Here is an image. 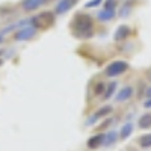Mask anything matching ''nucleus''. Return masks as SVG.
I'll use <instances>...</instances> for the list:
<instances>
[{
  "mask_svg": "<svg viewBox=\"0 0 151 151\" xmlns=\"http://www.w3.org/2000/svg\"><path fill=\"white\" fill-rule=\"evenodd\" d=\"M35 35H36V29L33 26H26V27H21L20 30H17L14 38L17 41H29Z\"/></svg>",
  "mask_w": 151,
  "mask_h": 151,
  "instance_id": "obj_4",
  "label": "nucleus"
},
{
  "mask_svg": "<svg viewBox=\"0 0 151 151\" xmlns=\"http://www.w3.org/2000/svg\"><path fill=\"white\" fill-rule=\"evenodd\" d=\"M53 21H55V15L52 14V12H48V11H45V12H42V14L30 18V24L35 29H48L53 24Z\"/></svg>",
  "mask_w": 151,
  "mask_h": 151,
  "instance_id": "obj_2",
  "label": "nucleus"
},
{
  "mask_svg": "<svg viewBox=\"0 0 151 151\" xmlns=\"http://www.w3.org/2000/svg\"><path fill=\"white\" fill-rule=\"evenodd\" d=\"M77 0H60L56 6V14L60 15V14H65L67 11H70V8H73L76 5Z\"/></svg>",
  "mask_w": 151,
  "mask_h": 151,
  "instance_id": "obj_8",
  "label": "nucleus"
},
{
  "mask_svg": "<svg viewBox=\"0 0 151 151\" xmlns=\"http://www.w3.org/2000/svg\"><path fill=\"white\" fill-rule=\"evenodd\" d=\"M44 3H45V0H23V2H21V8L26 12H30V11L38 9Z\"/></svg>",
  "mask_w": 151,
  "mask_h": 151,
  "instance_id": "obj_7",
  "label": "nucleus"
},
{
  "mask_svg": "<svg viewBox=\"0 0 151 151\" xmlns=\"http://www.w3.org/2000/svg\"><path fill=\"white\" fill-rule=\"evenodd\" d=\"M118 141V133L116 132H109V133H106L104 134V142H103V145L104 147H110V145H113Z\"/></svg>",
  "mask_w": 151,
  "mask_h": 151,
  "instance_id": "obj_14",
  "label": "nucleus"
},
{
  "mask_svg": "<svg viewBox=\"0 0 151 151\" xmlns=\"http://www.w3.org/2000/svg\"><path fill=\"white\" fill-rule=\"evenodd\" d=\"M101 2H103V0H91V2H88V3L85 5V8H94V6H98Z\"/></svg>",
  "mask_w": 151,
  "mask_h": 151,
  "instance_id": "obj_21",
  "label": "nucleus"
},
{
  "mask_svg": "<svg viewBox=\"0 0 151 151\" xmlns=\"http://www.w3.org/2000/svg\"><path fill=\"white\" fill-rule=\"evenodd\" d=\"M129 70V64L127 62H124V60H115V62H112L110 65L106 67V76L107 77H118V76L124 74L125 71Z\"/></svg>",
  "mask_w": 151,
  "mask_h": 151,
  "instance_id": "obj_3",
  "label": "nucleus"
},
{
  "mask_svg": "<svg viewBox=\"0 0 151 151\" xmlns=\"http://www.w3.org/2000/svg\"><path fill=\"white\" fill-rule=\"evenodd\" d=\"M136 142H137V145H139L141 148H144V150L151 148V133H147V134L139 136Z\"/></svg>",
  "mask_w": 151,
  "mask_h": 151,
  "instance_id": "obj_13",
  "label": "nucleus"
},
{
  "mask_svg": "<svg viewBox=\"0 0 151 151\" xmlns=\"http://www.w3.org/2000/svg\"><path fill=\"white\" fill-rule=\"evenodd\" d=\"M130 9H132L130 3H125V5H124V9H121V12H119V15H121V17H125V15L130 12Z\"/></svg>",
  "mask_w": 151,
  "mask_h": 151,
  "instance_id": "obj_20",
  "label": "nucleus"
},
{
  "mask_svg": "<svg viewBox=\"0 0 151 151\" xmlns=\"http://www.w3.org/2000/svg\"><path fill=\"white\" fill-rule=\"evenodd\" d=\"M115 15H116L115 9H104V8H103V11H100L97 14L100 21H110V20L115 18Z\"/></svg>",
  "mask_w": 151,
  "mask_h": 151,
  "instance_id": "obj_10",
  "label": "nucleus"
},
{
  "mask_svg": "<svg viewBox=\"0 0 151 151\" xmlns=\"http://www.w3.org/2000/svg\"><path fill=\"white\" fill-rule=\"evenodd\" d=\"M133 97V88L132 86H124L122 89L116 94L115 100L118 103H122V101H127V100H130Z\"/></svg>",
  "mask_w": 151,
  "mask_h": 151,
  "instance_id": "obj_6",
  "label": "nucleus"
},
{
  "mask_svg": "<svg viewBox=\"0 0 151 151\" xmlns=\"http://www.w3.org/2000/svg\"><path fill=\"white\" fill-rule=\"evenodd\" d=\"M118 0H104V9H115Z\"/></svg>",
  "mask_w": 151,
  "mask_h": 151,
  "instance_id": "obj_18",
  "label": "nucleus"
},
{
  "mask_svg": "<svg viewBox=\"0 0 151 151\" xmlns=\"http://www.w3.org/2000/svg\"><path fill=\"white\" fill-rule=\"evenodd\" d=\"M115 91H116V82L109 83L107 88H106V91H104V100H109L113 95V92H115Z\"/></svg>",
  "mask_w": 151,
  "mask_h": 151,
  "instance_id": "obj_16",
  "label": "nucleus"
},
{
  "mask_svg": "<svg viewBox=\"0 0 151 151\" xmlns=\"http://www.w3.org/2000/svg\"><path fill=\"white\" fill-rule=\"evenodd\" d=\"M112 110H113V109H112V106H103V107H100V109L94 113V115L100 119V118H104V116H107Z\"/></svg>",
  "mask_w": 151,
  "mask_h": 151,
  "instance_id": "obj_15",
  "label": "nucleus"
},
{
  "mask_svg": "<svg viewBox=\"0 0 151 151\" xmlns=\"http://www.w3.org/2000/svg\"><path fill=\"white\" fill-rule=\"evenodd\" d=\"M130 33H132V29L129 26H125V24H121V26H118V29L115 30L113 40L115 41H124L130 36Z\"/></svg>",
  "mask_w": 151,
  "mask_h": 151,
  "instance_id": "obj_5",
  "label": "nucleus"
},
{
  "mask_svg": "<svg viewBox=\"0 0 151 151\" xmlns=\"http://www.w3.org/2000/svg\"><path fill=\"white\" fill-rule=\"evenodd\" d=\"M103 142H104V134L103 133H98V134H95V136H91L89 139H88V148H91V150H95V148H98L100 145H103Z\"/></svg>",
  "mask_w": 151,
  "mask_h": 151,
  "instance_id": "obj_9",
  "label": "nucleus"
},
{
  "mask_svg": "<svg viewBox=\"0 0 151 151\" xmlns=\"http://www.w3.org/2000/svg\"><path fill=\"white\" fill-rule=\"evenodd\" d=\"M70 29L77 38L88 40V38L94 36V20L91 15L82 14V12L80 14H76L70 24Z\"/></svg>",
  "mask_w": 151,
  "mask_h": 151,
  "instance_id": "obj_1",
  "label": "nucleus"
},
{
  "mask_svg": "<svg viewBox=\"0 0 151 151\" xmlns=\"http://www.w3.org/2000/svg\"><path fill=\"white\" fill-rule=\"evenodd\" d=\"M2 64H3V62H2V60H0V65H2Z\"/></svg>",
  "mask_w": 151,
  "mask_h": 151,
  "instance_id": "obj_26",
  "label": "nucleus"
},
{
  "mask_svg": "<svg viewBox=\"0 0 151 151\" xmlns=\"http://www.w3.org/2000/svg\"><path fill=\"white\" fill-rule=\"evenodd\" d=\"M145 94H147V97H148V98H151V86L147 89V92H145Z\"/></svg>",
  "mask_w": 151,
  "mask_h": 151,
  "instance_id": "obj_23",
  "label": "nucleus"
},
{
  "mask_svg": "<svg viewBox=\"0 0 151 151\" xmlns=\"http://www.w3.org/2000/svg\"><path fill=\"white\" fill-rule=\"evenodd\" d=\"M2 38H3V36H2V35H0V42H2Z\"/></svg>",
  "mask_w": 151,
  "mask_h": 151,
  "instance_id": "obj_24",
  "label": "nucleus"
},
{
  "mask_svg": "<svg viewBox=\"0 0 151 151\" xmlns=\"http://www.w3.org/2000/svg\"><path fill=\"white\" fill-rule=\"evenodd\" d=\"M2 53H3V50H0V55H2Z\"/></svg>",
  "mask_w": 151,
  "mask_h": 151,
  "instance_id": "obj_25",
  "label": "nucleus"
},
{
  "mask_svg": "<svg viewBox=\"0 0 151 151\" xmlns=\"http://www.w3.org/2000/svg\"><path fill=\"white\" fill-rule=\"evenodd\" d=\"M137 125H139V129H142V130L151 129V112L144 113V115L139 118V121H137Z\"/></svg>",
  "mask_w": 151,
  "mask_h": 151,
  "instance_id": "obj_11",
  "label": "nucleus"
},
{
  "mask_svg": "<svg viewBox=\"0 0 151 151\" xmlns=\"http://www.w3.org/2000/svg\"><path fill=\"white\" fill-rule=\"evenodd\" d=\"M110 122H112V118H107L106 121H103L101 124L98 125V127H97V130H98V132H103V130H106V129L109 127V125H110Z\"/></svg>",
  "mask_w": 151,
  "mask_h": 151,
  "instance_id": "obj_19",
  "label": "nucleus"
},
{
  "mask_svg": "<svg viewBox=\"0 0 151 151\" xmlns=\"http://www.w3.org/2000/svg\"><path fill=\"white\" fill-rule=\"evenodd\" d=\"M144 107H145V109H151V98H148L147 101L144 103Z\"/></svg>",
  "mask_w": 151,
  "mask_h": 151,
  "instance_id": "obj_22",
  "label": "nucleus"
},
{
  "mask_svg": "<svg viewBox=\"0 0 151 151\" xmlns=\"http://www.w3.org/2000/svg\"><path fill=\"white\" fill-rule=\"evenodd\" d=\"M132 133H133V124H132V122L124 124L122 127H121V132H119V139H121V141L129 139Z\"/></svg>",
  "mask_w": 151,
  "mask_h": 151,
  "instance_id": "obj_12",
  "label": "nucleus"
},
{
  "mask_svg": "<svg viewBox=\"0 0 151 151\" xmlns=\"http://www.w3.org/2000/svg\"><path fill=\"white\" fill-rule=\"evenodd\" d=\"M104 91H106V83H103V82L97 83V86L94 88V94L95 95H101Z\"/></svg>",
  "mask_w": 151,
  "mask_h": 151,
  "instance_id": "obj_17",
  "label": "nucleus"
}]
</instances>
